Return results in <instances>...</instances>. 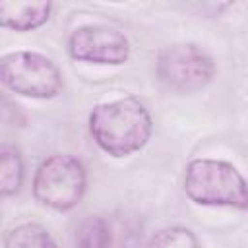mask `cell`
<instances>
[{
    "label": "cell",
    "mask_w": 248,
    "mask_h": 248,
    "mask_svg": "<svg viewBox=\"0 0 248 248\" xmlns=\"http://www.w3.org/2000/svg\"><path fill=\"white\" fill-rule=\"evenodd\" d=\"M87 124L95 145L112 159L141 151L153 136V116L145 103L134 95L97 103Z\"/></svg>",
    "instance_id": "6da1fadb"
},
{
    "label": "cell",
    "mask_w": 248,
    "mask_h": 248,
    "mask_svg": "<svg viewBox=\"0 0 248 248\" xmlns=\"http://www.w3.org/2000/svg\"><path fill=\"white\" fill-rule=\"evenodd\" d=\"M182 190L190 202L203 207L248 209V180L225 159L196 157L186 163Z\"/></svg>",
    "instance_id": "7a4b0ae2"
},
{
    "label": "cell",
    "mask_w": 248,
    "mask_h": 248,
    "mask_svg": "<svg viewBox=\"0 0 248 248\" xmlns=\"http://www.w3.org/2000/svg\"><path fill=\"white\" fill-rule=\"evenodd\" d=\"M33 198L58 213L76 209L87 192V169L72 153L46 155L33 172Z\"/></svg>",
    "instance_id": "3957f363"
},
{
    "label": "cell",
    "mask_w": 248,
    "mask_h": 248,
    "mask_svg": "<svg viewBox=\"0 0 248 248\" xmlns=\"http://www.w3.org/2000/svg\"><path fill=\"white\" fill-rule=\"evenodd\" d=\"M2 85L25 99L50 101L64 89V76L58 64L37 50H12L0 60Z\"/></svg>",
    "instance_id": "277c9868"
},
{
    "label": "cell",
    "mask_w": 248,
    "mask_h": 248,
    "mask_svg": "<svg viewBox=\"0 0 248 248\" xmlns=\"http://www.w3.org/2000/svg\"><path fill=\"white\" fill-rule=\"evenodd\" d=\"M155 74L169 91L190 95L205 89L215 79L217 62L198 43H172L159 50Z\"/></svg>",
    "instance_id": "5b68a950"
},
{
    "label": "cell",
    "mask_w": 248,
    "mask_h": 248,
    "mask_svg": "<svg viewBox=\"0 0 248 248\" xmlns=\"http://www.w3.org/2000/svg\"><path fill=\"white\" fill-rule=\"evenodd\" d=\"M70 58L95 66H122L132 56L128 35L112 25L85 23L76 27L68 37Z\"/></svg>",
    "instance_id": "8992f818"
},
{
    "label": "cell",
    "mask_w": 248,
    "mask_h": 248,
    "mask_svg": "<svg viewBox=\"0 0 248 248\" xmlns=\"http://www.w3.org/2000/svg\"><path fill=\"white\" fill-rule=\"evenodd\" d=\"M50 14H52V4L46 0L0 2V25L4 29L17 31V33H27L43 27L50 19Z\"/></svg>",
    "instance_id": "52a82bcc"
},
{
    "label": "cell",
    "mask_w": 248,
    "mask_h": 248,
    "mask_svg": "<svg viewBox=\"0 0 248 248\" xmlns=\"http://www.w3.org/2000/svg\"><path fill=\"white\" fill-rule=\"evenodd\" d=\"M118 227L112 219L91 213L83 215L72 231V248H116L118 246Z\"/></svg>",
    "instance_id": "ba28073f"
},
{
    "label": "cell",
    "mask_w": 248,
    "mask_h": 248,
    "mask_svg": "<svg viewBox=\"0 0 248 248\" xmlns=\"http://www.w3.org/2000/svg\"><path fill=\"white\" fill-rule=\"evenodd\" d=\"M2 248H60L46 227L35 221H23L4 232Z\"/></svg>",
    "instance_id": "9c48e42d"
},
{
    "label": "cell",
    "mask_w": 248,
    "mask_h": 248,
    "mask_svg": "<svg viewBox=\"0 0 248 248\" xmlns=\"http://www.w3.org/2000/svg\"><path fill=\"white\" fill-rule=\"evenodd\" d=\"M25 178V165L16 145L4 143L0 147V194L4 198L16 196Z\"/></svg>",
    "instance_id": "30bf717a"
},
{
    "label": "cell",
    "mask_w": 248,
    "mask_h": 248,
    "mask_svg": "<svg viewBox=\"0 0 248 248\" xmlns=\"http://www.w3.org/2000/svg\"><path fill=\"white\" fill-rule=\"evenodd\" d=\"M143 248H202V244L192 229L170 225L153 232Z\"/></svg>",
    "instance_id": "8fae6325"
}]
</instances>
